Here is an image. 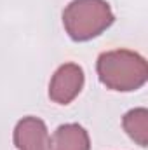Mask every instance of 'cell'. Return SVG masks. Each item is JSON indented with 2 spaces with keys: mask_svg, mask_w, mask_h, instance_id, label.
Masks as SVG:
<instances>
[{
  "mask_svg": "<svg viewBox=\"0 0 148 150\" xmlns=\"http://www.w3.org/2000/svg\"><path fill=\"white\" fill-rule=\"evenodd\" d=\"M96 70L103 86L120 93L143 87L148 79L145 58L129 49H113L99 54Z\"/></svg>",
  "mask_w": 148,
  "mask_h": 150,
  "instance_id": "6da1fadb",
  "label": "cell"
},
{
  "mask_svg": "<svg viewBox=\"0 0 148 150\" xmlns=\"http://www.w3.org/2000/svg\"><path fill=\"white\" fill-rule=\"evenodd\" d=\"M115 21L106 0H72L63 11V26L75 42L99 37Z\"/></svg>",
  "mask_w": 148,
  "mask_h": 150,
  "instance_id": "7a4b0ae2",
  "label": "cell"
},
{
  "mask_svg": "<svg viewBox=\"0 0 148 150\" xmlns=\"http://www.w3.org/2000/svg\"><path fill=\"white\" fill-rule=\"evenodd\" d=\"M84 87V70L77 63L61 65L51 79L49 98L58 105L72 103Z\"/></svg>",
  "mask_w": 148,
  "mask_h": 150,
  "instance_id": "3957f363",
  "label": "cell"
},
{
  "mask_svg": "<svg viewBox=\"0 0 148 150\" xmlns=\"http://www.w3.org/2000/svg\"><path fill=\"white\" fill-rule=\"evenodd\" d=\"M51 136L42 119L28 115L14 127V145L18 150H49Z\"/></svg>",
  "mask_w": 148,
  "mask_h": 150,
  "instance_id": "277c9868",
  "label": "cell"
},
{
  "mask_svg": "<svg viewBox=\"0 0 148 150\" xmlns=\"http://www.w3.org/2000/svg\"><path fill=\"white\" fill-rule=\"evenodd\" d=\"M49 150H91L89 133L80 124H63L51 136Z\"/></svg>",
  "mask_w": 148,
  "mask_h": 150,
  "instance_id": "5b68a950",
  "label": "cell"
},
{
  "mask_svg": "<svg viewBox=\"0 0 148 150\" xmlns=\"http://www.w3.org/2000/svg\"><path fill=\"white\" fill-rule=\"evenodd\" d=\"M124 131L134 140L140 147H147L148 143V110L147 108H132L122 119Z\"/></svg>",
  "mask_w": 148,
  "mask_h": 150,
  "instance_id": "8992f818",
  "label": "cell"
}]
</instances>
